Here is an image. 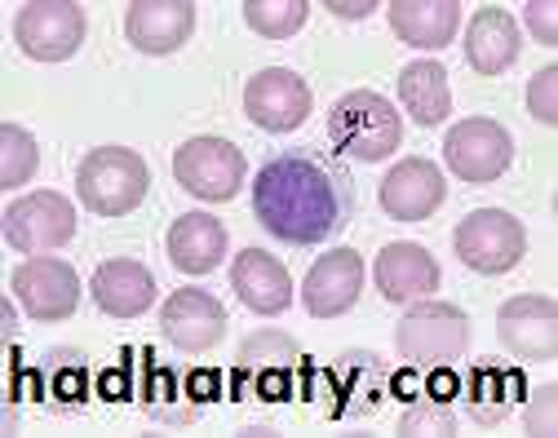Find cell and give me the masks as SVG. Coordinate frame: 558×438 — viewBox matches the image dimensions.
<instances>
[{"mask_svg":"<svg viewBox=\"0 0 558 438\" xmlns=\"http://www.w3.org/2000/svg\"><path fill=\"white\" fill-rule=\"evenodd\" d=\"M165 248H169V261L182 275H208L227 257V227L214 212H182L169 227Z\"/></svg>","mask_w":558,"mask_h":438,"instance_id":"484cf974","label":"cell"},{"mask_svg":"<svg viewBox=\"0 0 558 438\" xmlns=\"http://www.w3.org/2000/svg\"><path fill=\"white\" fill-rule=\"evenodd\" d=\"M444 160H448V169H452L461 182L483 186V182H497V178L510 169L514 142H510V133H506L497 120L474 115V120H461L457 129H448V137H444Z\"/></svg>","mask_w":558,"mask_h":438,"instance_id":"30bf717a","label":"cell"},{"mask_svg":"<svg viewBox=\"0 0 558 438\" xmlns=\"http://www.w3.org/2000/svg\"><path fill=\"white\" fill-rule=\"evenodd\" d=\"M422 394H426L430 403H448V407H452V399L461 394V373L448 368V363H435V368L422 377Z\"/></svg>","mask_w":558,"mask_h":438,"instance_id":"e575fe53","label":"cell"},{"mask_svg":"<svg viewBox=\"0 0 558 438\" xmlns=\"http://www.w3.org/2000/svg\"><path fill=\"white\" fill-rule=\"evenodd\" d=\"M151 173L147 160L129 146H98L76 169V195L98 217H124L147 199Z\"/></svg>","mask_w":558,"mask_h":438,"instance_id":"5b68a950","label":"cell"},{"mask_svg":"<svg viewBox=\"0 0 558 438\" xmlns=\"http://www.w3.org/2000/svg\"><path fill=\"white\" fill-rule=\"evenodd\" d=\"M298 373H302V350L293 337L279 328L253 332L240 354H235V377H231V399H253V403H289L298 399Z\"/></svg>","mask_w":558,"mask_h":438,"instance_id":"3957f363","label":"cell"},{"mask_svg":"<svg viewBox=\"0 0 558 438\" xmlns=\"http://www.w3.org/2000/svg\"><path fill=\"white\" fill-rule=\"evenodd\" d=\"M253 212L279 244L311 248L332 240L355 212V182L315 151L270 156L253 178Z\"/></svg>","mask_w":558,"mask_h":438,"instance_id":"6da1fadb","label":"cell"},{"mask_svg":"<svg viewBox=\"0 0 558 438\" xmlns=\"http://www.w3.org/2000/svg\"><path fill=\"white\" fill-rule=\"evenodd\" d=\"M461 399H465V416L474 425L493 429L527 399V377H523V368H514V363L478 358L474 368L461 377Z\"/></svg>","mask_w":558,"mask_h":438,"instance_id":"9a60e30c","label":"cell"},{"mask_svg":"<svg viewBox=\"0 0 558 438\" xmlns=\"http://www.w3.org/2000/svg\"><path fill=\"white\" fill-rule=\"evenodd\" d=\"M231 288L253 315H284L293 306V279L266 248H244L231 261Z\"/></svg>","mask_w":558,"mask_h":438,"instance_id":"7402d4cb","label":"cell"},{"mask_svg":"<svg viewBox=\"0 0 558 438\" xmlns=\"http://www.w3.org/2000/svg\"><path fill=\"white\" fill-rule=\"evenodd\" d=\"M40 169V146L23 124H5L0 129V182L5 186H23L32 182V173Z\"/></svg>","mask_w":558,"mask_h":438,"instance_id":"f546056e","label":"cell"},{"mask_svg":"<svg viewBox=\"0 0 558 438\" xmlns=\"http://www.w3.org/2000/svg\"><path fill=\"white\" fill-rule=\"evenodd\" d=\"M306 0H244V23L266 40H289L306 27Z\"/></svg>","mask_w":558,"mask_h":438,"instance_id":"f1b7e54d","label":"cell"},{"mask_svg":"<svg viewBox=\"0 0 558 438\" xmlns=\"http://www.w3.org/2000/svg\"><path fill=\"white\" fill-rule=\"evenodd\" d=\"M457 257L474 275H506L527 253V231L514 212L506 208H474L452 235Z\"/></svg>","mask_w":558,"mask_h":438,"instance_id":"52a82bcc","label":"cell"},{"mask_svg":"<svg viewBox=\"0 0 558 438\" xmlns=\"http://www.w3.org/2000/svg\"><path fill=\"white\" fill-rule=\"evenodd\" d=\"M137 403L156 425H191L199 416L186 373H173L169 363L156 358V350H143V368H137Z\"/></svg>","mask_w":558,"mask_h":438,"instance_id":"603a6c76","label":"cell"},{"mask_svg":"<svg viewBox=\"0 0 558 438\" xmlns=\"http://www.w3.org/2000/svg\"><path fill=\"white\" fill-rule=\"evenodd\" d=\"M324 10H332L337 19H368V14L381 10V5H377V0H355V5H345V0H328Z\"/></svg>","mask_w":558,"mask_h":438,"instance_id":"74e56055","label":"cell"},{"mask_svg":"<svg viewBox=\"0 0 558 438\" xmlns=\"http://www.w3.org/2000/svg\"><path fill=\"white\" fill-rule=\"evenodd\" d=\"M554 5L549 0H536V5H527V32L541 40V45H558V32H554Z\"/></svg>","mask_w":558,"mask_h":438,"instance_id":"8d00e7d4","label":"cell"},{"mask_svg":"<svg viewBox=\"0 0 558 438\" xmlns=\"http://www.w3.org/2000/svg\"><path fill=\"white\" fill-rule=\"evenodd\" d=\"M390 27L403 45L416 49H444L457 36L461 10L457 0H390Z\"/></svg>","mask_w":558,"mask_h":438,"instance_id":"4316f807","label":"cell"},{"mask_svg":"<svg viewBox=\"0 0 558 438\" xmlns=\"http://www.w3.org/2000/svg\"><path fill=\"white\" fill-rule=\"evenodd\" d=\"M399 98L408 107V115L416 124H444L448 111H452V89H448V71L439 62H408L403 66V76H399Z\"/></svg>","mask_w":558,"mask_h":438,"instance_id":"83f0119b","label":"cell"},{"mask_svg":"<svg viewBox=\"0 0 558 438\" xmlns=\"http://www.w3.org/2000/svg\"><path fill=\"white\" fill-rule=\"evenodd\" d=\"M399 434L416 438V434H426V438H444V434H457V412L448 403H430V399H412L399 416Z\"/></svg>","mask_w":558,"mask_h":438,"instance_id":"4dcf8cb0","label":"cell"},{"mask_svg":"<svg viewBox=\"0 0 558 438\" xmlns=\"http://www.w3.org/2000/svg\"><path fill=\"white\" fill-rule=\"evenodd\" d=\"M364 292V261L355 248H332L324 253L311 270H306V283H302V306L315 315V319H337L345 315Z\"/></svg>","mask_w":558,"mask_h":438,"instance_id":"e0dca14e","label":"cell"},{"mask_svg":"<svg viewBox=\"0 0 558 438\" xmlns=\"http://www.w3.org/2000/svg\"><path fill=\"white\" fill-rule=\"evenodd\" d=\"M328 142H332L337 156L377 165L390 151H399L403 124H399L395 107L381 94L355 89V94H345V98L332 102V111H328Z\"/></svg>","mask_w":558,"mask_h":438,"instance_id":"277c9868","label":"cell"},{"mask_svg":"<svg viewBox=\"0 0 558 438\" xmlns=\"http://www.w3.org/2000/svg\"><path fill=\"white\" fill-rule=\"evenodd\" d=\"M444 195H448L444 173L430 160H399L386 173L377 204L386 217H395V222H426V217L444 204Z\"/></svg>","mask_w":558,"mask_h":438,"instance_id":"ffe728a7","label":"cell"},{"mask_svg":"<svg viewBox=\"0 0 558 438\" xmlns=\"http://www.w3.org/2000/svg\"><path fill=\"white\" fill-rule=\"evenodd\" d=\"M497 337L501 345L523 363H549L558 354V306L549 297H510L497 311Z\"/></svg>","mask_w":558,"mask_h":438,"instance_id":"5bb4252c","label":"cell"},{"mask_svg":"<svg viewBox=\"0 0 558 438\" xmlns=\"http://www.w3.org/2000/svg\"><path fill=\"white\" fill-rule=\"evenodd\" d=\"M10 297L36 324H62L81 306V275L58 257H32L10 275Z\"/></svg>","mask_w":558,"mask_h":438,"instance_id":"9c48e42d","label":"cell"},{"mask_svg":"<svg viewBox=\"0 0 558 438\" xmlns=\"http://www.w3.org/2000/svg\"><path fill=\"white\" fill-rule=\"evenodd\" d=\"M386 394H395V399H403V403L422 399V368H416V363H403L395 377H386Z\"/></svg>","mask_w":558,"mask_h":438,"instance_id":"d590c367","label":"cell"},{"mask_svg":"<svg viewBox=\"0 0 558 438\" xmlns=\"http://www.w3.org/2000/svg\"><path fill=\"white\" fill-rule=\"evenodd\" d=\"M27 390H32V399L49 403L53 412H81L89 403V390H94L89 358L81 350H66V345L45 350L40 363L27 368Z\"/></svg>","mask_w":558,"mask_h":438,"instance_id":"d6986e66","label":"cell"},{"mask_svg":"<svg viewBox=\"0 0 558 438\" xmlns=\"http://www.w3.org/2000/svg\"><path fill=\"white\" fill-rule=\"evenodd\" d=\"M298 394L319 403L328 421H364L386 403V368L373 350H345L324 368H302Z\"/></svg>","mask_w":558,"mask_h":438,"instance_id":"7a4b0ae2","label":"cell"},{"mask_svg":"<svg viewBox=\"0 0 558 438\" xmlns=\"http://www.w3.org/2000/svg\"><path fill=\"white\" fill-rule=\"evenodd\" d=\"M173 178L195 199L227 204L244 186V151L227 137H191L173 156Z\"/></svg>","mask_w":558,"mask_h":438,"instance_id":"ba28073f","label":"cell"},{"mask_svg":"<svg viewBox=\"0 0 558 438\" xmlns=\"http://www.w3.org/2000/svg\"><path fill=\"white\" fill-rule=\"evenodd\" d=\"M519 49H523L519 23L506 10L483 5L470 19V27H465V58H470V66L478 71V76H501V71H510Z\"/></svg>","mask_w":558,"mask_h":438,"instance_id":"d4e9b609","label":"cell"},{"mask_svg":"<svg viewBox=\"0 0 558 438\" xmlns=\"http://www.w3.org/2000/svg\"><path fill=\"white\" fill-rule=\"evenodd\" d=\"M554 394H558L554 381H545V386L532 390V399H523L527 403V434H536V438H554L558 434V399Z\"/></svg>","mask_w":558,"mask_h":438,"instance_id":"836d02e7","label":"cell"},{"mask_svg":"<svg viewBox=\"0 0 558 438\" xmlns=\"http://www.w3.org/2000/svg\"><path fill=\"white\" fill-rule=\"evenodd\" d=\"M72 235H76V208L58 191H36L5 208V240L19 253H53L72 244Z\"/></svg>","mask_w":558,"mask_h":438,"instance_id":"7c38bea8","label":"cell"},{"mask_svg":"<svg viewBox=\"0 0 558 438\" xmlns=\"http://www.w3.org/2000/svg\"><path fill=\"white\" fill-rule=\"evenodd\" d=\"M160 332L182 354H204L227 337V311L204 288H178L160 306Z\"/></svg>","mask_w":558,"mask_h":438,"instance_id":"2e32d148","label":"cell"},{"mask_svg":"<svg viewBox=\"0 0 558 438\" xmlns=\"http://www.w3.org/2000/svg\"><path fill=\"white\" fill-rule=\"evenodd\" d=\"M244 115L266 133H293L311 115V85L289 66H266L244 85Z\"/></svg>","mask_w":558,"mask_h":438,"instance_id":"4fadbf2b","label":"cell"},{"mask_svg":"<svg viewBox=\"0 0 558 438\" xmlns=\"http://www.w3.org/2000/svg\"><path fill=\"white\" fill-rule=\"evenodd\" d=\"M435 288H439V261L430 257V248L412 244V240H399V244L381 248V257H377V292L386 302L412 306V302H426Z\"/></svg>","mask_w":558,"mask_h":438,"instance_id":"44dd1931","label":"cell"},{"mask_svg":"<svg viewBox=\"0 0 558 438\" xmlns=\"http://www.w3.org/2000/svg\"><path fill=\"white\" fill-rule=\"evenodd\" d=\"M470 345V315L452 302H412L408 315L395 324V354L416 368L452 363Z\"/></svg>","mask_w":558,"mask_h":438,"instance_id":"8992f818","label":"cell"},{"mask_svg":"<svg viewBox=\"0 0 558 438\" xmlns=\"http://www.w3.org/2000/svg\"><path fill=\"white\" fill-rule=\"evenodd\" d=\"M195 32L191 0H133L124 10V36L137 53H178Z\"/></svg>","mask_w":558,"mask_h":438,"instance_id":"ac0fdd59","label":"cell"},{"mask_svg":"<svg viewBox=\"0 0 558 438\" xmlns=\"http://www.w3.org/2000/svg\"><path fill=\"white\" fill-rule=\"evenodd\" d=\"M94 390H98V399H107V403H129V399H137L133 350H120V363H111V368H102V373H98Z\"/></svg>","mask_w":558,"mask_h":438,"instance_id":"1f68e13d","label":"cell"},{"mask_svg":"<svg viewBox=\"0 0 558 438\" xmlns=\"http://www.w3.org/2000/svg\"><path fill=\"white\" fill-rule=\"evenodd\" d=\"M527 115L541 120V124H554L558 120V66H541L536 76L527 81Z\"/></svg>","mask_w":558,"mask_h":438,"instance_id":"d6a6232c","label":"cell"},{"mask_svg":"<svg viewBox=\"0 0 558 438\" xmlns=\"http://www.w3.org/2000/svg\"><path fill=\"white\" fill-rule=\"evenodd\" d=\"M19 49L36 62H66L85 45V10L76 0H32L19 10Z\"/></svg>","mask_w":558,"mask_h":438,"instance_id":"8fae6325","label":"cell"},{"mask_svg":"<svg viewBox=\"0 0 558 438\" xmlns=\"http://www.w3.org/2000/svg\"><path fill=\"white\" fill-rule=\"evenodd\" d=\"M14 328H19V315H14V297L5 302V337L14 341Z\"/></svg>","mask_w":558,"mask_h":438,"instance_id":"f35d334b","label":"cell"},{"mask_svg":"<svg viewBox=\"0 0 558 438\" xmlns=\"http://www.w3.org/2000/svg\"><path fill=\"white\" fill-rule=\"evenodd\" d=\"M94 302L111 319H137L143 311L156 306V279L147 266H137L129 257L102 261L94 275Z\"/></svg>","mask_w":558,"mask_h":438,"instance_id":"cb8c5ba5","label":"cell"}]
</instances>
